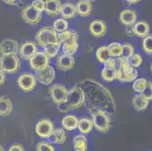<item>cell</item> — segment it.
I'll list each match as a JSON object with an SVG mask.
<instances>
[{
  "label": "cell",
  "instance_id": "cb8c5ba5",
  "mask_svg": "<svg viewBox=\"0 0 152 151\" xmlns=\"http://www.w3.org/2000/svg\"><path fill=\"white\" fill-rule=\"evenodd\" d=\"M79 119L74 115H67L62 119L61 124L64 129L68 131H75L78 126Z\"/></svg>",
  "mask_w": 152,
  "mask_h": 151
},
{
  "label": "cell",
  "instance_id": "f6af8a7d",
  "mask_svg": "<svg viewBox=\"0 0 152 151\" xmlns=\"http://www.w3.org/2000/svg\"><path fill=\"white\" fill-rule=\"evenodd\" d=\"M125 1L128 2V3L131 4V5H133V4L139 3V2H140L142 0H125Z\"/></svg>",
  "mask_w": 152,
  "mask_h": 151
},
{
  "label": "cell",
  "instance_id": "277c9868",
  "mask_svg": "<svg viewBox=\"0 0 152 151\" xmlns=\"http://www.w3.org/2000/svg\"><path fill=\"white\" fill-rule=\"evenodd\" d=\"M86 101L84 91L80 85H76L68 91L67 97L64 103L70 108V110H76L83 106Z\"/></svg>",
  "mask_w": 152,
  "mask_h": 151
},
{
  "label": "cell",
  "instance_id": "7c38bea8",
  "mask_svg": "<svg viewBox=\"0 0 152 151\" xmlns=\"http://www.w3.org/2000/svg\"><path fill=\"white\" fill-rule=\"evenodd\" d=\"M102 77L107 82H112L116 80L117 75V61L113 58H110L106 63H104L102 70Z\"/></svg>",
  "mask_w": 152,
  "mask_h": 151
},
{
  "label": "cell",
  "instance_id": "83f0119b",
  "mask_svg": "<svg viewBox=\"0 0 152 151\" xmlns=\"http://www.w3.org/2000/svg\"><path fill=\"white\" fill-rule=\"evenodd\" d=\"M94 128V125L92 123V120L88 118H81L79 120L78 122V126L77 128L79 131H80L83 135L89 134L92 131Z\"/></svg>",
  "mask_w": 152,
  "mask_h": 151
},
{
  "label": "cell",
  "instance_id": "52a82bcc",
  "mask_svg": "<svg viewBox=\"0 0 152 151\" xmlns=\"http://www.w3.org/2000/svg\"><path fill=\"white\" fill-rule=\"evenodd\" d=\"M37 80L35 75L29 73L20 74L18 79V85L19 88L25 93L34 91L37 86Z\"/></svg>",
  "mask_w": 152,
  "mask_h": 151
},
{
  "label": "cell",
  "instance_id": "ffe728a7",
  "mask_svg": "<svg viewBox=\"0 0 152 151\" xmlns=\"http://www.w3.org/2000/svg\"><path fill=\"white\" fill-rule=\"evenodd\" d=\"M62 3L61 0H45V12L49 16L55 17L61 14Z\"/></svg>",
  "mask_w": 152,
  "mask_h": 151
},
{
  "label": "cell",
  "instance_id": "d6986e66",
  "mask_svg": "<svg viewBox=\"0 0 152 151\" xmlns=\"http://www.w3.org/2000/svg\"><path fill=\"white\" fill-rule=\"evenodd\" d=\"M120 20L121 23L126 27L133 26L137 20V13L135 11L130 9L123 10L120 14Z\"/></svg>",
  "mask_w": 152,
  "mask_h": 151
},
{
  "label": "cell",
  "instance_id": "bcb514c9",
  "mask_svg": "<svg viewBox=\"0 0 152 151\" xmlns=\"http://www.w3.org/2000/svg\"><path fill=\"white\" fill-rule=\"evenodd\" d=\"M3 150H4V147L0 145V151H3Z\"/></svg>",
  "mask_w": 152,
  "mask_h": 151
},
{
  "label": "cell",
  "instance_id": "7a4b0ae2",
  "mask_svg": "<svg viewBox=\"0 0 152 151\" xmlns=\"http://www.w3.org/2000/svg\"><path fill=\"white\" fill-rule=\"evenodd\" d=\"M118 66L117 67L116 80L121 82H132L137 78L138 72L136 69L131 66L128 58L125 57L118 58Z\"/></svg>",
  "mask_w": 152,
  "mask_h": 151
},
{
  "label": "cell",
  "instance_id": "e0dca14e",
  "mask_svg": "<svg viewBox=\"0 0 152 151\" xmlns=\"http://www.w3.org/2000/svg\"><path fill=\"white\" fill-rule=\"evenodd\" d=\"M38 52L37 44L34 42L27 41L23 42L19 48V55L23 59L29 60Z\"/></svg>",
  "mask_w": 152,
  "mask_h": 151
},
{
  "label": "cell",
  "instance_id": "1f68e13d",
  "mask_svg": "<svg viewBox=\"0 0 152 151\" xmlns=\"http://www.w3.org/2000/svg\"><path fill=\"white\" fill-rule=\"evenodd\" d=\"M69 23L66 19L58 18L53 22V29L57 33H62L68 30Z\"/></svg>",
  "mask_w": 152,
  "mask_h": 151
},
{
  "label": "cell",
  "instance_id": "9a60e30c",
  "mask_svg": "<svg viewBox=\"0 0 152 151\" xmlns=\"http://www.w3.org/2000/svg\"><path fill=\"white\" fill-rule=\"evenodd\" d=\"M18 42L11 39H6L0 42V54L1 55H18L19 52Z\"/></svg>",
  "mask_w": 152,
  "mask_h": 151
},
{
  "label": "cell",
  "instance_id": "7bdbcfd3",
  "mask_svg": "<svg viewBox=\"0 0 152 151\" xmlns=\"http://www.w3.org/2000/svg\"><path fill=\"white\" fill-rule=\"evenodd\" d=\"M6 73H4L1 69H0V86L2 85L5 83V79H6V76H5Z\"/></svg>",
  "mask_w": 152,
  "mask_h": 151
},
{
  "label": "cell",
  "instance_id": "d4e9b609",
  "mask_svg": "<svg viewBox=\"0 0 152 151\" xmlns=\"http://www.w3.org/2000/svg\"><path fill=\"white\" fill-rule=\"evenodd\" d=\"M62 17L64 19H73L77 15V9L76 5L70 2L62 4L61 11Z\"/></svg>",
  "mask_w": 152,
  "mask_h": 151
},
{
  "label": "cell",
  "instance_id": "b9f144b4",
  "mask_svg": "<svg viewBox=\"0 0 152 151\" xmlns=\"http://www.w3.org/2000/svg\"><path fill=\"white\" fill-rule=\"evenodd\" d=\"M9 151H23L24 150V148H23V145L21 144H15L12 145L10 147V148L9 149Z\"/></svg>",
  "mask_w": 152,
  "mask_h": 151
},
{
  "label": "cell",
  "instance_id": "4dcf8cb0",
  "mask_svg": "<svg viewBox=\"0 0 152 151\" xmlns=\"http://www.w3.org/2000/svg\"><path fill=\"white\" fill-rule=\"evenodd\" d=\"M52 136L54 138V141L55 143L58 144H63L67 140V136H66L65 131L63 128H58L56 129H54Z\"/></svg>",
  "mask_w": 152,
  "mask_h": 151
},
{
  "label": "cell",
  "instance_id": "8d00e7d4",
  "mask_svg": "<svg viewBox=\"0 0 152 151\" xmlns=\"http://www.w3.org/2000/svg\"><path fill=\"white\" fill-rule=\"evenodd\" d=\"M135 53V48L133 45L129 43H124L122 45V57L129 58Z\"/></svg>",
  "mask_w": 152,
  "mask_h": 151
},
{
  "label": "cell",
  "instance_id": "603a6c76",
  "mask_svg": "<svg viewBox=\"0 0 152 151\" xmlns=\"http://www.w3.org/2000/svg\"><path fill=\"white\" fill-rule=\"evenodd\" d=\"M77 14L81 17H88L92 11V2L87 0H80L76 4Z\"/></svg>",
  "mask_w": 152,
  "mask_h": 151
},
{
  "label": "cell",
  "instance_id": "ba28073f",
  "mask_svg": "<svg viewBox=\"0 0 152 151\" xmlns=\"http://www.w3.org/2000/svg\"><path fill=\"white\" fill-rule=\"evenodd\" d=\"M55 70L53 66L48 65L41 70H35V77L37 81L45 85L52 84L55 79Z\"/></svg>",
  "mask_w": 152,
  "mask_h": 151
},
{
  "label": "cell",
  "instance_id": "8992f818",
  "mask_svg": "<svg viewBox=\"0 0 152 151\" xmlns=\"http://www.w3.org/2000/svg\"><path fill=\"white\" fill-rule=\"evenodd\" d=\"M36 39L38 45L41 47H44L49 44L60 42L57 32L49 27H44L39 30L36 35Z\"/></svg>",
  "mask_w": 152,
  "mask_h": 151
},
{
  "label": "cell",
  "instance_id": "2e32d148",
  "mask_svg": "<svg viewBox=\"0 0 152 151\" xmlns=\"http://www.w3.org/2000/svg\"><path fill=\"white\" fill-rule=\"evenodd\" d=\"M75 59L74 55H69L64 54L59 55L56 60V66L61 71H67L71 70L74 66Z\"/></svg>",
  "mask_w": 152,
  "mask_h": 151
},
{
  "label": "cell",
  "instance_id": "d6a6232c",
  "mask_svg": "<svg viewBox=\"0 0 152 151\" xmlns=\"http://www.w3.org/2000/svg\"><path fill=\"white\" fill-rule=\"evenodd\" d=\"M109 53L111 58H120L122 55V45L119 42H112L108 45Z\"/></svg>",
  "mask_w": 152,
  "mask_h": 151
},
{
  "label": "cell",
  "instance_id": "7dc6e473",
  "mask_svg": "<svg viewBox=\"0 0 152 151\" xmlns=\"http://www.w3.org/2000/svg\"><path fill=\"white\" fill-rule=\"evenodd\" d=\"M87 1H89V2H95V1H97V0H87Z\"/></svg>",
  "mask_w": 152,
  "mask_h": 151
},
{
  "label": "cell",
  "instance_id": "836d02e7",
  "mask_svg": "<svg viewBox=\"0 0 152 151\" xmlns=\"http://www.w3.org/2000/svg\"><path fill=\"white\" fill-rule=\"evenodd\" d=\"M148 84V80L145 78L135 79L133 81L132 88L137 93H142L144 89L145 88Z\"/></svg>",
  "mask_w": 152,
  "mask_h": 151
},
{
  "label": "cell",
  "instance_id": "f546056e",
  "mask_svg": "<svg viewBox=\"0 0 152 151\" xmlns=\"http://www.w3.org/2000/svg\"><path fill=\"white\" fill-rule=\"evenodd\" d=\"M61 45V43H60V42L46 45L44 47H42L43 48V52L49 58H55L58 55V54Z\"/></svg>",
  "mask_w": 152,
  "mask_h": 151
},
{
  "label": "cell",
  "instance_id": "f1b7e54d",
  "mask_svg": "<svg viewBox=\"0 0 152 151\" xmlns=\"http://www.w3.org/2000/svg\"><path fill=\"white\" fill-rule=\"evenodd\" d=\"M95 56L98 61L103 64L106 63L110 58H111L107 46H102L98 48L95 52Z\"/></svg>",
  "mask_w": 152,
  "mask_h": 151
},
{
  "label": "cell",
  "instance_id": "4fadbf2b",
  "mask_svg": "<svg viewBox=\"0 0 152 151\" xmlns=\"http://www.w3.org/2000/svg\"><path fill=\"white\" fill-rule=\"evenodd\" d=\"M53 131V123L49 120H40L36 125V133L39 138H49L52 136Z\"/></svg>",
  "mask_w": 152,
  "mask_h": 151
},
{
  "label": "cell",
  "instance_id": "44dd1931",
  "mask_svg": "<svg viewBox=\"0 0 152 151\" xmlns=\"http://www.w3.org/2000/svg\"><path fill=\"white\" fill-rule=\"evenodd\" d=\"M149 102L150 101L145 96H143L141 93H139V95H134L132 101V107L138 112H142L147 110V108L148 107Z\"/></svg>",
  "mask_w": 152,
  "mask_h": 151
},
{
  "label": "cell",
  "instance_id": "9c48e42d",
  "mask_svg": "<svg viewBox=\"0 0 152 151\" xmlns=\"http://www.w3.org/2000/svg\"><path fill=\"white\" fill-rule=\"evenodd\" d=\"M42 12H39L31 5H27L22 10V18L27 23L30 25H37L41 21Z\"/></svg>",
  "mask_w": 152,
  "mask_h": 151
},
{
  "label": "cell",
  "instance_id": "3957f363",
  "mask_svg": "<svg viewBox=\"0 0 152 151\" xmlns=\"http://www.w3.org/2000/svg\"><path fill=\"white\" fill-rule=\"evenodd\" d=\"M92 116L94 127L101 133H107L110 128L111 118L108 113L103 110L89 111Z\"/></svg>",
  "mask_w": 152,
  "mask_h": 151
},
{
  "label": "cell",
  "instance_id": "60d3db41",
  "mask_svg": "<svg viewBox=\"0 0 152 151\" xmlns=\"http://www.w3.org/2000/svg\"><path fill=\"white\" fill-rule=\"evenodd\" d=\"M4 3L13 6H20L22 4V0H2Z\"/></svg>",
  "mask_w": 152,
  "mask_h": 151
},
{
  "label": "cell",
  "instance_id": "8fae6325",
  "mask_svg": "<svg viewBox=\"0 0 152 151\" xmlns=\"http://www.w3.org/2000/svg\"><path fill=\"white\" fill-rule=\"evenodd\" d=\"M49 93L52 101L58 105L65 101L68 94V90L64 85L61 84H55L49 88Z\"/></svg>",
  "mask_w": 152,
  "mask_h": 151
},
{
  "label": "cell",
  "instance_id": "30bf717a",
  "mask_svg": "<svg viewBox=\"0 0 152 151\" xmlns=\"http://www.w3.org/2000/svg\"><path fill=\"white\" fill-rule=\"evenodd\" d=\"M78 33L75 30H71L68 38L62 42V52L64 54L74 55L79 48Z\"/></svg>",
  "mask_w": 152,
  "mask_h": 151
},
{
  "label": "cell",
  "instance_id": "5bb4252c",
  "mask_svg": "<svg viewBox=\"0 0 152 151\" xmlns=\"http://www.w3.org/2000/svg\"><path fill=\"white\" fill-rule=\"evenodd\" d=\"M49 58L44 52H37L29 59V63L32 70H38L49 65Z\"/></svg>",
  "mask_w": 152,
  "mask_h": 151
},
{
  "label": "cell",
  "instance_id": "484cf974",
  "mask_svg": "<svg viewBox=\"0 0 152 151\" xmlns=\"http://www.w3.org/2000/svg\"><path fill=\"white\" fill-rule=\"evenodd\" d=\"M13 110V104L9 98L0 97V116H6L11 114Z\"/></svg>",
  "mask_w": 152,
  "mask_h": 151
},
{
  "label": "cell",
  "instance_id": "ab89813d",
  "mask_svg": "<svg viewBox=\"0 0 152 151\" xmlns=\"http://www.w3.org/2000/svg\"><path fill=\"white\" fill-rule=\"evenodd\" d=\"M31 5L39 12H42L45 11V1L44 0H34Z\"/></svg>",
  "mask_w": 152,
  "mask_h": 151
},
{
  "label": "cell",
  "instance_id": "6da1fadb",
  "mask_svg": "<svg viewBox=\"0 0 152 151\" xmlns=\"http://www.w3.org/2000/svg\"><path fill=\"white\" fill-rule=\"evenodd\" d=\"M83 88L86 95L85 106L88 111L103 110L110 116L117 111L114 97L107 88L92 79H86L77 84Z\"/></svg>",
  "mask_w": 152,
  "mask_h": 151
},
{
  "label": "cell",
  "instance_id": "5b68a950",
  "mask_svg": "<svg viewBox=\"0 0 152 151\" xmlns=\"http://www.w3.org/2000/svg\"><path fill=\"white\" fill-rule=\"evenodd\" d=\"M0 69L5 73H15L20 69V61L18 55H2Z\"/></svg>",
  "mask_w": 152,
  "mask_h": 151
},
{
  "label": "cell",
  "instance_id": "ac0fdd59",
  "mask_svg": "<svg viewBox=\"0 0 152 151\" xmlns=\"http://www.w3.org/2000/svg\"><path fill=\"white\" fill-rule=\"evenodd\" d=\"M89 31L93 36L100 38L105 35L107 25L102 20H94L89 24Z\"/></svg>",
  "mask_w": 152,
  "mask_h": 151
},
{
  "label": "cell",
  "instance_id": "ee69618b",
  "mask_svg": "<svg viewBox=\"0 0 152 151\" xmlns=\"http://www.w3.org/2000/svg\"><path fill=\"white\" fill-rule=\"evenodd\" d=\"M126 33L129 36H132L135 35V34H134L133 30H132V26H128V27H127L126 29Z\"/></svg>",
  "mask_w": 152,
  "mask_h": 151
},
{
  "label": "cell",
  "instance_id": "f35d334b",
  "mask_svg": "<svg viewBox=\"0 0 152 151\" xmlns=\"http://www.w3.org/2000/svg\"><path fill=\"white\" fill-rule=\"evenodd\" d=\"M141 94L146 98H148L149 101H152V82L148 81V84L145 88Z\"/></svg>",
  "mask_w": 152,
  "mask_h": 151
},
{
  "label": "cell",
  "instance_id": "e575fe53",
  "mask_svg": "<svg viewBox=\"0 0 152 151\" xmlns=\"http://www.w3.org/2000/svg\"><path fill=\"white\" fill-rule=\"evenodd\" d=\"M142 48L145 53L152 55V35H148L145 37L142 42Z\"/></svg>",
  "mask_w": 152,
  "mask_h": 151
},
{
  "label": "cell",
  "instance_id": "d590c367",
  "mask_svg": "<svg viewBox=\"0 0 152 151\" xmlns=\"http://www.w3.org/2000/svg\"><path fill=\"white\" fill-rule=\"evenodd\" d=\"M128 61L131 66L135 68V67H139L142 65V62H143V58H142V55L139 54L134 53L130 58H128Z\"/></svg>",
  "mask_w": 152,
  "mask_h": 151
},
{
  "label": "cell",
  "instance_id": "7402d4cb",
  "mask_svg": "<svg viewBox=\"0 0 152 151\" xmlns=\"http://www.w3.org/2000/svg\"><path fill=\"white\" fill-rule=\"evenodd\" d=\"M134 34L138 37L145 38L149 35L150 25L145 21H137L132 26Z\"/></svg>",
  "mask_w": 152,
  "mask_h": 151
},
{
  "label": "cell",
  "instance_id": "c3c4849f",
  "mask_svg": "<svg viewBox=\"0 0 152 151\" xmlns=\"http://www.w3.org/2000/svg\"><path fill=\"white\" fill-rule=\"evenodd\" d=\"M150 70H151V73H152V63H151V66H150Z\"/></svg>",
  "mask_w": 152,
  "mask_h": 151
},
{
  "label": "cell",
  "instance_id": "74e56055",
  "mask_svg": "<svg viewBox=\"0 0 152 151\" xmlns=\"http://www.w3.org/2000/svg\"><path fill=\"white\" fill-rule=\"evenodd\" d=\"M36 150L38 151H55V148L47 141H40L37 144Z\"/></svg>",
  "mask_w": 152,
  "mask_h": 151
},
{
  "label": "cell",
  "instance_id": "4316f807",
  "mask_svg": "<svg viewBox=\"0 0 152 151\" xmlns=\"http://www.w3.org/2000/svg\"><path fill=\"white\" fill-rule=\"evenodd\" d=\"M74 150L76 151H86L88 147V142L87 138L85 135H76L73 140Z\"/></svg>",
  "mask_w": 152,
  "mask_h": 151
}]
</instances>
